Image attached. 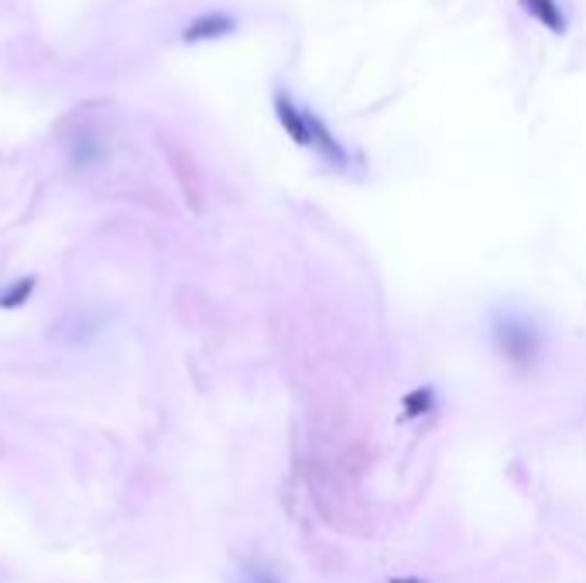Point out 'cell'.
<instances>
[{"instance_id": "277c9868", "label": "cell", "mask_w": 586, "mask_h": 583, "mask_svg": "<svg viewBox=\"0 0 586 583\" xmlns=\"http://www.w3.org/2000/svg\"><path fill=\"white\" fill-rule=\"evenodd\" d=\"M388 583H425V580H415V577H395V580H388Z\"/></svg>"}, {"instance_id": "3957f363", "label": "cell", "mask_w": 586, "mask_h": 583, "mask_svg": "<svg viewBox=\"0 0 586 583\" xmlns=\"http://www.w3.org/2000/svg\"><path fill=\"white\" fill-rule=\"evenodd\" d=\"M237 583H282V580H278V573L268 570V566L244 563L240 566V573H237Z\"/></svg>"}, {"instance_id": "7a4b0ae2", "label": "cell", "mask_w": 586, "mask_h": 583, "mask_svg": "<svg viewBox=\"0 0 586 583\" xmlns=\"http://www.w3.org/2000/svg\"><path fill=\"white\" fill-rule=\"evenodd\" d=\"M220 28H227L223 18H199V21H192V25H186L182 38H186V42H203V38L220 35Z\"/></svg>"}, {"instance_id": "6da1fadb", "label": "cell", "mask_w": 586, "mask_h": 583, "mask_svg": "<svg viewBox=\"0 0 586 583\" xmlns=\"http://www.w3.org/2000/svg\"><path fill=\"white\" fill-rule=\"evenodd\" d=\"M31 292H35V278H18L0 292V309H21L31 299Z\"/></svg>"}]
</instances>
